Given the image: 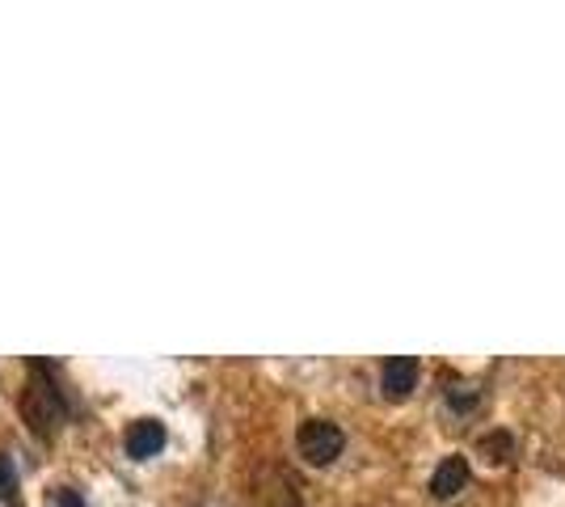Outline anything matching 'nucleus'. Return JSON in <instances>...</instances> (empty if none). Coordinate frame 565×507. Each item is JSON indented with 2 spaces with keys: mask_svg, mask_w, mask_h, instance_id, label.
<instances>
[{
  "mask_svg": "<svg viewBox=\"0 0 565 507\" xmlns=\"http://www.w3.org/2000/svg\"><path fill=\"white\" fill-rule=\"evenodd\" d=\"M47 372H51L47 363H39L30 372V385H25V398H22V414L30 419V427H39L43 435H51L64 423V398L47 381Z\"/></svg>",
  "mask_w": 565,
  "mask_h": 507,
  "instance_id": "obj_1",
  "label": "nucleus"
},
{
  "mask_svg": "<svg viewBox=\"0 0 565 507\" xmlns=\"http://www.w3.org/2000/svg\"><path fill=\"white\" fill-rule=\"evenodd\" d=\"M296 448H300V457H305L308 465H330V461L342 457L347 435H342V427L330 423V419H305L300 432H296Z\"/></svg>",
  "mask_w": 565,
  "mask_h": 507,
  "instance_id": "obj_2",
  "label": "nucleus"
},
{
  "mask_svg": "<svg viewBox=\"0 0 565 507\" xmlns=\"http://www.w3.org/2000/svg\"><path fill=\"white\" fill-rule=\"evenodd\" d=\"M418 360L414 356H393V360H384V368H380V389L388 393V398H409L414 389H418Z\"/></svg>",
  "mask_w": 565,
  "mask_h": 507,
  "instance_id": "obj_3",
  "label": "nucleus"
},
{
  "mask_svg": "<svg viewBox=\"0 0 565 507\" xmlns=\"http://www.w3.org/2000/svg\"><path fill=\"white\" fill-rule=\"evenodd\" d=\"M465 486H469V461L465 457H444L435 465V474H430V495H435L439 504L456 499Z\"/></svg>",
  "mask_w": 565,
  "mask_h": 507,
  "instance_id": "obj_4",
  "label": "nucleus"
},
{
  "mask_svg": "<svg viewBox=\"0 0 565 507\" xmlns=\"http://www.w3.org/2000/svg\"><path fill=\"white\" fill-rule=\"evenodd\" d=\"M127 457H136V461H143V457H157L161 448H166V427L157 423V419H136L131 427H127Z\"/></svg>",
  "mask_w": 565,
  "mask_h": 507,
  "instance_id": "obj_5",
  "label": "nucleus"
},
{
  "mask_svg": "<svg viewBox=\"0 0 565 507\" xmlns=\"http://www.w3.org/2000/svg\"><path fill=\"white\" fill-rule=\"evenodd\" d=\"M444 402H448L456 414H472L481 402H486V389L477 385V381H469V377L448 372V377H444Z\"/></svg>",
  "mask_w": 565,
  "mask_h": 507,
  "instance_id": "obj_6",
  "label": "nucleus"
},
{
  "mask_svg": "<svg viewBox=\"0 0 565 507\" xmlns=\"http://www.w3.org/2000/svg\"><path fill=\"white\" fill-rule=\"evenodd\" d=\"M477 448H481V457H490L494 465H507V461L515 457V440H511L507 432L481 435V444H477Z\"/></svg>",
  "mask_w": 565,
  "mask_h": 507,
  "instance_id": "obj_7",
  "label": "nucleus"
},
{
  "mask_svg": "<svg viewBox=\"0 0 565 507\" xmlns=\"http://www.w3.org/2000/svg\"><path fill=\"white\" fill-rule=\"evenodd\" d=\"M0 495H4V504H22V495H18V474H13V461L9 453H0Z\"/></svg>",
  "mask_w": 565,
  "mask_h": 507,
  "instance_id": "obj_8",
  "label": "nucleus"
},
{
  "mask_svg": "<svg viewBox=\"0 0 565 507\" xmlns=\"http://www.w3.org/2000/svg\"><path fill=\"white\" fill-rule=\"evenodd\" d=\"M47 507H89V504H85V495L76 486H51Z\"/></svg>",
  "mask_w": 565,
  "mask_h": 507,
  "instance_id": "obj_9",
  "label": "nucleus"
}]
</instances>
